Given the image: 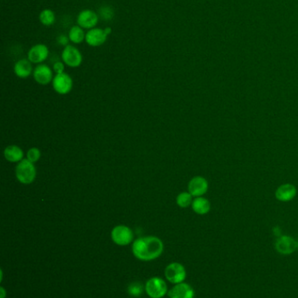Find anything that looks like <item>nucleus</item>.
<instances>
[{
	"label": "nucleus",
	"instance_id": "nucleus-1",
	"mask_svg": "<svg viewBox=\"0 0 298 298\" xmlns=\"http://www.w3.org/2000/svg\"><path fill=\"white\" fill-rule=\"evenodd\" d=\"M163 251V243L156 236H144L137 239L132 244V253L137 259L149 262L160 257Z\"/></svg>",
	"mask_w": 298,
	"mask_h": 298
},
{
	"label": "nucleus",
	"instance_id": "nucleus-2",
	"mask_svg": "<svg viewBox=\"0 0 298 298\" xmlns=\"http://www.w3.org/2000/svg\"><path fill=\"white\" fill-rule=\"evenodd\" d=\"M16 177L22 184H31L36 178V169L28 159H23L16 167Z\"/></svg>",
	"mask_w": 298,
	"mask_h": 298
},
{
	"label": "nucleus",
	"instance_id": "nucleus-3",
	"mask_svg": "<svg viewBox=\"0 0 298 298\" xmlns=\"http://www.w3.org/2000/svg\"><path fill=\"white\" fill-rule=\"evenodd\" d=\"M146 294L151 298H162L168 294V287L165 281L159 277H154L148 280L144 285Z\"/></svg>",
	"mask_w": 298,
	"mask_h": 298
},
{
	"label": "nucleus",
	"instance_id": "nucleus-4",
	"mask_svg": "<svg viewBox=\"0 0 298 298\" xmlns=\"http://www.w3.org/2000/svg\"><path fill=\"white\" fill-rule=\"evenodd\" d=\"M164 277L172 284H179L185 280L186 270L180 262H172L165 268Z\"/></svg>",
	"mask_w": 298,
	"mask_h": 298
},
{
	"label": "nucleus",
	"instance_id": "nucleus-5",
	"mask_svg": "<svg viewBox=\"0 0 298 298\" xmlns=\"http://www.w3.org/2000/svg\"><path fill=\"white\" fill-rule=\"evenodd\" d=\"M62 62L72 68L80 66L82 63V54L81 51L74 45L69 44L63 48L62 53Z\"/></svg>",
	"mask_w": 298,
	"mask_h": 298
},
{
	"label": "nucleus",
	"instance_id": "nucleus-6",
	"mask_svg": "<svg viewBox=\"0 0 298 298\" xmlns=\"http://www.w3.org/2000/svg\"><path fill=\"white\" fill-rule=\"evenodd\" d=\"M111 239L116 245L127 246L133 242L134 234L127 226H115L111 231Z\"/></svg>",
	"mask_w": 298,
	"mask_h": 298
},
{
	"label": "nucleus",
	"instance_id": "nucleus-7",
	"mask_svg": "<svg viewBox=\"0 0 298 298\" xmlns=\"http://www.w3.org/2000/svg\"><path fill=\"white\" fill-rule=\"evenodd\" d=\"M98 22V13L91 9L82 10L79 12L77 19H76V23L78 25L84 30H90V29L96 27Z\"/></svg>",
	"mask_w": 298,
	"mask_h": 298
},
{
	"label": "nucleus",
	"instance_id": "nucleus-8",
	"mask_svg": "<svg viewBox=\"0 0 298 298\" xmlns=\"http://www.w3.org/2000/svg\"><path fill=\"white\" fill-rule=\"evenodd\" d=\"M53 87L59 94H68L73 88V80L68 73L56 74L53 77Z\"/></svg>",
	"mask_w": 298,
	"mask_h": 298
},
{
	"label": "nucleus",
	"instance_id": "nucleus-9",
	"mask_svg": "<svg viewBox=\"0 0 298 298\" xmlns=\"http://www.w3.org/2000/svg\"><path fill=\"white\" fill-rule=\"evenodd\" d=\"M275 249L279 254L284 255L292 254L298 250L297 241L290 235H281L275 243Z\"/></svg>",
	"mask_w": 298,
	"mask_h": 298
},
{
	"label": "nucleus",
	"instance_id": "nucleus-10",
	"mask_svg": "<svg viewBox=\"0 0 298 298\" xmlns=\"http://www.w3.org/2000/svg\"><path fill=\"white\" fill-rule=\"evenodd\" d=\"M208 181L203 176H195L188 183V192L193 197L203 196L208 190Z\"/></svg>",
	"mask_w": 298,
	"mask_h": 298
},
{
	"label": "nucleus",
	"instance_id": "nucleus-11",
	"mask_svg": "<svg viewBox=\"0 0 298 298\" xmlns=\"http://www.w3.org/2000/svg\"><path fill=\"white\" fill-rule=\"evenodd\" d=\"M49 56V49L45 44L33 45L27 53L29 61L33 64H42Z\"/></svg>",
	"mask_w": 298,
	"mask_h": 298
},
{
	"label": "nucleus",
	"instance_id": "nucleus-12",
	"mask_svg": "<svg viewBox=\"0 0 298 298\" xmlns=\"http://www.w3.org/2000/svg\"><path fill=\"white\" fill-rule=\"evenodd\" d=\"M108 35L104 31V29L94 27L90 29L86 32V39L85 42L92 47H98L103 44H105L108 40Z\"/></svg>",
	"mask_w": 298,
	"mask_h": 298
},
{
	"label": "nucleus",
	"instance_id": "nucleus-13",
	"mask_svg": "<svg viewBox=\"0 0 298 298\" xmlns=\"http://www.w3.org/2000/svg\"><path fill=\"white\" fill-rule=\"evenodd\" d=\"M33 78L35 81L41 85H47L53 81V70L47 64H38L33 70Z\"/></svg>",
	"mask_w": 298,
	"mask_h": 298
},
{
	"label": "nucleus",
	"instance_id": "nucleus-14",
	"mask_svg": "<svg viewBox=\"0 0 298 298\" xmlns=\"http://www.w3.org/2000/svg\"><path fill=\"white\" fill-rule=\"evenodd\" d=\"M297 193L298 190L296 186L290 183H285L278 187L275 190V196L279 202H288L294 200V198L297 196Z\"/></svg>",
	"mask_w": 298,
	"mask_h": 298
},
{
	"label": "nucleus",
	"instance_id": "nucleus-15",
	"mask_svg": "<svg viewBox=\"0 0 298 298\" xmlns=\"http://www.w3.org/2000/svg\"><path fill=\"white\" fill-rule=\"evenodd\" d=\"M194 290L190 284L185 282L175 284L168 291L169 298H194Z\"/></svg>",
	"mask_w": 298,
	"mask_h": 298
},
{
	"label": "nucleus",
	"instance_id": "nucleus-16",
	"mask_svg": "<svg viewBox=\"0 0 298 298\" xmlns=\"http://www.w3.org/2000/svg\"><path fill=\"white\" fill-rule=\"evenodd\" d=\"M14 73L21 79H25L33 73L32 62L28 59H22L14 64Z\"/></svg>",
	"mask_w": 298,
	"mask_h": 298
},
{
	"label": "nucleus",
	"instance_id": "nucleus-17",
	"mask_svg": "<svg viewBox=\"0 0 298 298\" xmlns=\"http://www.w3.org/2000/svg\"><path fill=\"white\" fill-rule=\"evenodd\" d=\"M192 209L194 213L200 215H204L210 212L211 210V203L206 198L203 196L195 197L192 201Z\"/></svg>",
	"mask_w": 298,
	"mask_h": 298
},
{
	"label": "nucleus",
	"instance_id": "nucleus-18",
	"mask_svg": "<svg viewBox=\"0 0 298 298\" xmlns=\"http://www.w3.org/2000/svg\"><path fill=\"white\" fill-rule=\"evenodd\" d=\"M4 158L10 162H20L23 160L24 152L18 146H9L4 151Z\"/></svg>",
	"mask_w": 298,
	"mask_h": 298
},
{
	"label": "nucleus",
	"instance_id": "nucleus-19",
	"mask_svg": "<svg viewBox=\"0 0 298 298\" xmlns=\"http://www.w3.org/2000/svg\"><path fill=\"white\" fill-rule=\"evenodd\" d=\"M68 36L69 38L70 42L75 44H80L85 41L86 32L84 31V29L76 24V25H73L70 28Z\"/></svg>",
	"mask_w": 298,
	"mask_h": 298
},
{
	"label": "nucleus",
	"instance_id": "nucleus-20",
	"mask_svg": "<svg viewBox=\"0 0 298 298\" xmlns=\"http://www.w3.org/2000/svg\"><path fill=\"white\" fill-rule=\"evenodd\" d=\"M39 21L45 26H51L56 21L55 13L51 9H44L39 15Z\"/></svg>",
	"mask_w": 298,
	"mask_h": 298
},
{
	"label": "nucleus",
	"instance_id": "nucleus-21",
	"mask_svg": "<svg viewBox=\"0 0 298 298\" xmlns=\"http://www.w3.org/2000/svg\"><path fill=\"white\" fill-rule=\"evenodd\" d=\"M192 197L193 196L189 192H182L177 196L176 202L179 207L182 209H185L189 206H192V201H193Z\"/></svg>",
	"mask_w": 298,
	"mask_h": 298
},
{
	"label": "nucleus",
	"instance_id": "nucleus-22",
	"mask_svg": "<svg viewBox=\"0 0 298 298\" xmlns=\"http://www.w3.org/2000/svg\"><path fill=\"white\" fill-rule=\"evenodd\" d=\"M143 290H145V289L141 282H131V284L128 286L127 291L131 297L139 298L143 294Z\"/></svg>",
	"mask_w": 298,
	"mask_h": 298
},
{
	"label": "nucleus",
	"instance_id": "nucleus-23",
	"mask_svg": "<svg viewBox=\"0 0 298 298\" xmlns=\"http://www.w3.org/2000/svg\"><path fill=\"white\" fill-rule=\"evenodd\" d=\"M41 151H40V149H37V148H32V149H29L28 152L26 153L27 159H28L29 161H31V162H33V163L39 161L40 158H41Z\"/></svg>",
	"mask_w": 298,
	"mask_h": 298
},
{
	"label": "nucleus",
	"instance_id": "nucleus-24",
	"mask_svg": "<svg viewBox=\"0 0 298 298\" xmlns=\"http://www.w3.org/2000/svg\"><path fill=\"white\" fill-rule=\"evenodd\" d=\"M53 72L56 73V74H60V73H64V70H65V64L62 62V61H57L53 64Z\"/></svg>",
	"mask_w": 298,
	"mask_h": 298
},
{
	"label": "nucleus",
	"instance_id": "nucleus-25",
	"mask_svg": "<svg viewBox=\"0 0 298 298\" xmlns=\"http://www.w3.org/2000/svg\"><path fill=\"white\" fill-rule=\"evenodd\" d=\"M100 13H101L102 18L105 19V20H110V19L113 17V11L110 7H108V6H106V7L104 6L103 8L101 9Z\"/></svg>",
	"mask_w": 298,
	"mask_h": 298
},
{
	"label": "nucleus",
	"instance_id": "nucleus-26",
	"mask_svg": "<svg viewBox=\"0 0 298 298\" xmlns=\"http://www.w3.org/2000/svg\"><path fill=\"white\" fill-rule=\"evenodd\" d=\"M69 36L64 35V34H61V35L57 38L58 44H60V45H62V46H64V47L69 44Z\"/></svg>",
	"mask_w": 298,
	"mask_h": 298
},
{
	"label": "nucleus",
	"instance_id": "nucleus-27",
	"mask_svg": "<svg viewBox=\"0 0 298 298\" xmlns=\"http://www.w3.org/2000/svg\"><path fill=\"white\" fill-rule=\"evenodd\" d=\"M6 293H5V290H4L3 287L0 288V298H5Z\"/></svg>",
	"mask_w": 298,
	"mask_h": 298
},
{
	"label": "nucleus",
	"instance_id": "nucleus-28",
	"mask_svg": "<svg viewBox=\"0 0 298 298\" xmlns=\"http://www.w3.org/2000/svg\"><path fill=\"white\" fill-rule=\"evenodd\" d=\"M104 31L106 32V34L108 36H110L111 33H112V29H111V27H106V28L104 29Z\"/></svg>",
	"mask_w": 298,
	"mask_h": 298
},
{
	"label": "nucleus",
	"instance_id": "nucleus-29",
	"mask_svg": "<svg viewBox=\"0 0 298 298\" xmlns=\"http://www.w3.org/2000/svg\"><path fill=\"white\" fill-rule=\"evenodd\" d=\"M297 247H298V241H297Z\"/></svg>",
	"mask_w": 298,
	"mask_h": 298
}]
</instances>
